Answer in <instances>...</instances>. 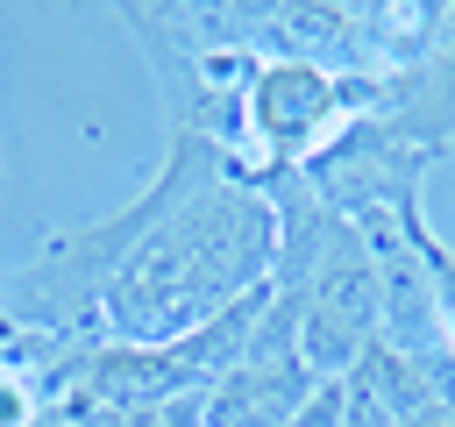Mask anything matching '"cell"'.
<instances>
[{"instance_id":"cell-7","label":"cell","mask_w":455,"mask_h":427,"mask_svg":"<svg viewBox=\"0 0 455 427\" xmlns=\"http://www.w3.org/2000/svg\"><path fill=\"white\" fill-rule=\"evenodd\" d=\"M405 427H455V399H434L427 413H412Z\"/></svg>"},{"instance_id":"cell-6","label":"cell","mask_w":455,"mask_h":427,"mask_svg":"<svg viewBox=\"0 0 455 427\" xmlns=\"http://www.w3.org/2000/svg\"><path fill=\"white\" fill-rule=\"evenodd\" d=\"M291 427H341V377H320L306 391V406L291 413Z\"/></svg>"},{"instance_id":"cell-2","label":"cell","mask_w":455,"mask_h":427,"mask_svg":"<svg viewBox=\"0 0 455 427\" xmlns=\"http://www.w3.org/2000/svg\"><path fill=\"white\" fill-rule=\"evenodd\" d=\"M220 171H235L220 142H206V135H171L164 164L142 178V192H135L128 206L100 214V221H85V228L50 235V242L0 285V313L21 320V327H36V334H50L57 349L100 342V299H107L114 270L135 256V242H142L185 192H199V185L220 178Z\"/></svg>"},{"instance_id":"cell-1","label":"cell","mask_w":455,"mask_h":427,"mask_svg":"<svg viewBox=\"0 0 455 427\" xmlns=\"http://www.w3.org/2000/svg\"><path fill=\"white\" fill-rule=\"evenodd\" d=\"M277 270V206L263 185L220 171L199 192H185L114 270L100 299V342L121 349H164L199 334L206 320L235 313L249 292H263Z\"/></svg>"},{"instance_id":"cell-4","label":"cell","mask_w":455,"mask_h":427,"mask_svg":"<svg viewBox=\"0 0 455 427\" xmlns=\"http://www.w3.org/2000/svg\"><path fill=\"white\" fill-rule=\"evenodd\" d=\"M320 377L306 363H235L213 391H206V427H291V413L306 406Z\"/></svg>"},{"instance_id":"cell-5","label":"cell","mask_w":455,"mask_h":427,"mask_svg":"<svg viewBox=\"0 0 455 427\" xmlns=\"http://www.w3.org/2000/svg\"><path fill=\"white\" fill-rule=\"evenodd\" d=\"M128 427H206V391H178V399H149V406H121Z\"/></svg>"},{"instance_id":"cell-3","label":"cell","mask_w":455,"mask_h":427,"mask_svg":"<svg viewBox=\"0 0 455 427\" xmlns=\"http://www.w3.org/2000/svg\"><path fill=\"white\" fill-rule=\"evenodd\" d=\"M384 320H377V263L363 249V235L348 221L327 228L313 278L299 285V356L313 377H348L370 349H377Z\"/></svg>"}]
</instances>
